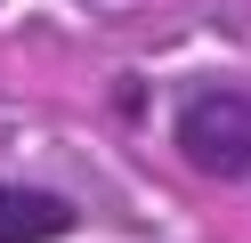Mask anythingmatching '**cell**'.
Wrapping results in <instances>:
<instances>
[{
	"label": "cell",
	"mask_w": 251,
	"mask_h": 243,
	"mask_svg": "<svg viewBox=\"0 0 251 243\" xmlns=\"http://www.w3.org/2000/svg\"><path fill=\"white\" fill-rule=\"evenodd\" d=\"M178 146L211 178H251V89H202L178 113Z\"/></svg>",
	"instance_id": "6da1fadb"
},
{
	"label": "cell",
	"mask_w": 251,
	"mask_h": 243,
	"mask_svg": "<svg viewBox=\"0 0 251 243\" xmlns=\"http://www.w3.org/2000/svg\"><path fill=\"white\" fill-rule=\"evenodd\" d=\"M73 227L65 194H41V187H0V243H49Z\"/></svg>",
	"instance_id": "7a4b0ae2"
}]
</instances>
